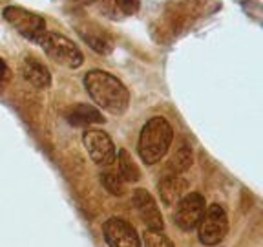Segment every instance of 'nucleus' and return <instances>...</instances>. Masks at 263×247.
I'll use <instances>...</instances> for the list:
<instances>
[{"label":"nucleus","instance_id":"f257e3e1","mask_svg":"<svg viewBox=\"0 0 263 247\" xmlns=\"http://www.w3.org/2000/svg\"><path fill=\"white\" fill-rule=\"evenodd\" d=\"M84 88L95 104L114 115L126 112L130 103L128 88L115 75L103 70H90L84 75Z\"/></svg>","mask_w":263,"mask_h":247},{"label":"nucleus","instance_id":"f03ea898","mask_svg":"<svg viewBox=\"0 0 263 247\" xmlns=\"http://www.w3.org/2000/svg\"><path fill=\"white\" fill-rule=\"evenodd\" d=\"M174 139V128L164 117H152L141 130L139 136V156L146 165L161 161Z\"/></svg>","mask_w":263,"mask_h":247},{"label":"nucleus","instance_id":"7ed1b4c3","mask_svg":"<svg viewBox=\"0 0 263 247\" xmlns=\"http://www.w3.org/2000/svg\"><path fill=\"white\" fill-rule=\"evenodd\" d=\"M39 46H42L46 55L53 62L66 66V68H71V70L82 66V62H84V55L79 49V46L73 41H70L68 37L61 35V33L46 31L42 35Z\"/></svg>","mask_w":263,"mask_h":247},{"label":"nucleus","instance_id":"20e7f679","mask_svg":"<svg viewBox=\"0 0 263 247\" xmlns=\"http://www.w3.org/2000/svg\"><path fill=\"white\" fill-rule=\"evenodd\" d=\"M229 233V216L225 209L218 203L205 209L201 220L197 223V236L203 245H218Z\"/></svg>","mask_w":263,"mask_h":247},{"label":"nucleus","instance_id":"39448f33","mask_svg":"<svg viewBox=\"0 0 263 247\" xmlns=\"http://www.w3.org/2000/svg\"><path fill=\"white\" fill-rule=\"evenodd\" d=\"M4 19L8 24H11L22 37L28 41L39 44L48 29H46V21L37 13H31L24 8H16V6H8L4 9Z\"/></svg>","mask_w":263,"mask_h":247},{"label":"nucleus","instance_id":"423d86ee","mask_svg":"<svg viewBox=\"0 0 263 247\" xmlns=\"http://www.w3.org/2000/svg\"><path fill=\"white\" fill-rule=\"evenodd\" d=\"M82 143L86 147L91 161L108 167L115 161V145L106 132L97 128H86L82 134Z\"/></svg>","mask_w":263,"mask_h":247},{"label":"nucleus","instance_id":"0eeeda50","mask_svg":"<svg viewBox=\"0 0 263 247\" xmlns=\"http://www.w3.org/2000/svg\"><path fill=\"white\" fill-rule=\"evenodd\" d=\"M205 198L199 192H190L181 198L176 205L174 213V222L181 231H192L197 227L205 213Z\"/></svg>","mask_w":263,"mask_h":247},{"label":"nucleus","instance_id":"6e6552de","mask_svg":"<svg viewBox=\"0 0 263 247\" xmlns=\"http://www.w3.org/2000/svg\"><path fill=\"white\" fill-rule=\"evenodd\" d=\"M104 240L110 247H141L136 227L123 218H110L103 225Z\"/></svg>","mask_w":263,"mask_h":247},{"label":"nucleus","instance_id":"1a4fd4ad","mask_svg":"<svg viewBox=\"0 0 263 247\" xmlns=\"http://www.w3.org/2000/svg\"><path fill=\"white\" fill-rule=\"evenodd\" d=\"M134 205H136L137 214H139V218L146 225V229L163 231L164 222H163V216H161V210L157 207L154 196L148 190L137 189L134 192Z\"/></svg>","mask_w":263,"mask_h":247},{"label":"nucleus","instance_id":"9d476101","mask_svg":"<svg viewBox=\"0 0 263 247\" xmlns=\"http://www.w3.org/2000/svg\"><path fill=\"white\" fill-rule=\"evenodd\" d=\"M22 77L35 88H49L51 86V75H49V70L42 64L41 61H37L35 57H26L22 61Z\"/></svg>","mask_w":263,"mask_h":247},{"label":"nucleus","instance_id":"9b49d317","mask_svg":"<svg viewBox=\"0 0 263 247\" xmlns=\"http://www.w3.org/2000/svg\"><path fill=\"white\" fill-rule=\"evenodd\" d=\"M93 2L111 21H119L139 11V0H93Z\"/></svg>","mask_w":263,"mask_h":247},{"label":"nucleus","instance_id":"f8f14e48","mask_svg":"<svg viewBox=\"0 0 263 247\" xmlns=\"http://www.w3.org/2000/svg\"><path fill=\"white\" fill-rule=\"evenodd\" d=\"M66 119L73 127H90V125L104 123L103 114L97 108L91 107V104H75L73 108L68 110Z\"/></svg>","mask_w":263,"mask_h":247},{"label":"nucleus","instance_id":"ddd939ff","mask_svg":"<svg viewBox=\"0 0 263 247\" xmlns=\"http://www.w3.org/2000/svg\"><path fill=\"white\" fill-rule=\"evenodd\" d=\"M186 187H189V183H186L181 176H177V174L166 176L164 180L159 181L161 200H163L166 205H174V203H177L181 198L185 196Z\"/></svg>","mask_w":263,"mask_h":247},{"label":"nucleus","instance_id":"4468645a","mask_svg":"<svg viewBox=\"0 0 263 247\" xmlns=\"http://www.w3.org/2000/svg\"><path fill=\"white\" fill-rule=\"evenodd\" d=\"M117 163H119V176L123 178L124 181H130V183L139 181L141 172H139V169H137L134 157L128 154V150L121 148L119 154H117Z\"/></svg>","mask_w":263,"mask_h":247},{"label":"nucleus","instance_id":"2eb2a0df","mask_svg":"<svg viewBox=\"0 0 263 247\" xmlns=\"http://www.w3.org/2000/svg\"><path fill=\"white\" fill-rule=\"evenodd\" d=\"M190 165H192V148L189 145H183L172 156V160H170V170L174 174L185 172Z\"/></svg>","mask_w":263,"mask_h":247},{"label":"nucleus","instance_id":"dca6fc26","mask_svg":"<svg viewBox=\"0 0 263 247\" xmlns=\"http://www.w3.org/2000/svg\"><path fill=\"white\" fill-rule=\"evenodd\" d=\"M144 247H174V243L170 242V238L166 235H163V231H154L146 229L143 236Z\"/></svg>","mask_w":263,"mask_h":247},{"label":"nucleus","instance_id":"f3484780","mask_svg":"<svg viewBox=\"0 0 263 247\" xmlns=\"http://www.w3.org/2000/svg\"><path fill=\"white\" fill-rule=\"evenodd\" d=\"M101 183H103L104 189H106L110 194L121 196V194L124 192V180L119 176V174H111V172L101 174Z\"/></svg>","mask_w":263,"mask_h":247},{"label":"nucleus","instance_id":"a211bd4d","mask_svg":"<svg viewBox=\"0 0 263 247\" xmlns=\"http://www.w3.org/2000/svg\"><path fill=\"white\" fill-rule=\"evenodd\" d=\"M9 75V70H8V64L4 62V59H0V86L6 82V79H8Z\"/></svg>","mask_w":263,"mask_h":247}]
</instances>
